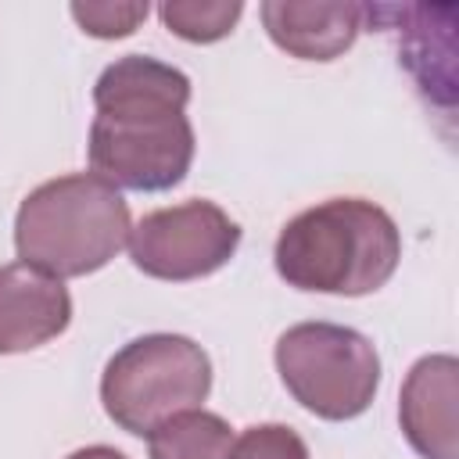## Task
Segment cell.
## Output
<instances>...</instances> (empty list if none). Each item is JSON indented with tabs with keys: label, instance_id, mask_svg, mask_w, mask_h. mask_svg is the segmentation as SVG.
Returning <instances> with one entry per match:
<instances>
[{
	"label": "cell",
	"instance_id": "6da1fadb",
	"mask_svg": "<svg viewBox=\"0 0 459 459\" xmlns=\"http://www.w3.org/2000/svg\"><path fill=\"white\" fill-rule=\"evenodd\" d=\"M190 79L147 54L111 61L93 86L90 169L115 190H172L194 161Z\"/></svg>",
	"mask_w": 459,
	"mask_h": 459
},
{
	"label": "cell",
	"instance_id": "7a4b0ae2",
	"mask_svg": "<svg viewBox=\"0 0 459 459\" xmlns=\"http://www.w3.org/2000/svg\"><path fill=\"white\" fill-rule=\"evenodd\" d=\"M402 258L394 219L366 197H330L298 212L276 237L280 280L312 294L362 298L380 290Z\"/></svg>",
	"mask_w": 459,
	"mask_h": 459
},
{
	"label": "cell",
	"instance_id": "3957f363",
	"mask_svg": "<svg viewBox=\"0 0 459 459\" xmlns=\"http://www.w3.org/2000/svg\"><path fill=\"white\" fill-rule=\"evenodd\" d=\"M126 197L93 172L39 183L14 215L18 258L54 280L104 269L129 240Z\"/></svg>",
	"mask_w": 459,
	"mask_h": 459
},
{
	"label": "cell",
	"instance_id": "277c9868",
	"mask_svg": "<svg viewBox=\"0 0 459 459\" xmlns=\"http://www.w3.org/2000/svg\"><path fill=\"white\" fill-rule=\"evenodd\" d=\"M212 391L208 351L183 333H143L100 373V405L115 427L147 437L165 420L201 409Z\"/></svg>",
	"mask_w": 459,
	"mask_h": 459
},
{
	"label": "cell",
	"instance_id": "5b68a950",
	"mask_svg": "<svg viewBox=\"0 0 459 459\" xmlns=\"http://www.w3.org/2000/svg\"><path fill=\"white\" fill-rule=\"evenodd\" d=\"M276 373L290 398L319 420H355L380 387L373 341L337 323H298L276 341Z\"/></svg>",
	"mask_w": 459,
	"mask_h": 459
},
{
	"label": "cell",
	"instance_id": "8992f818",
	"mask_svg": "<svg viewBox=\"0 0 459 459\" xmlns=\"http://www.w3.org/2000/svg\"><path fill=\"white\" fill-rule=\"evenodd\" d=\"M126 244L143 276L183 283L222 269L240 247V226L215 201H183L147 212Z\"/></svg>",
	"mask_w": 459,
	"mask_h": 459
},
{
	"label": "cell",
	"instance_id": "52a82bcc",
	"mask_svg": "<svg viewBox=\"0 0 459 459\" xmlns=\"http://www.w3.org/2000/svg\"><path fill=\"white\" fill-rule=\"evenodd\" d=\"M398 423L423 459H459V362L455 355H423L402 380Z\"/></svg>",
	"mask_w": 459,
	"mask_h": 459
},
{
	"label": "cell",
	"instance_id": "ba28073f",
	"mask_svg": "<svg viewBox=\"0 0 459 459\" xmlns=\"http://www.w3.org/2000/svg\"><path fill=\"white\" fill-rule=\"evenodd\" d=\"M72 323V294L61 280L11 262L0 265V355L43 348Z\"/></svg>",
	"mask_w": 459,
	"mask_h": 459
},
{
	"label": "cell",
	"instance_id": "9c48e42d",
	"mask_svg": "<svg viewBox=\"0 0 459 459\" xmlns=\"http://www.w3.org/2000/svg\"><path fill=\"white\" fill-rule=\"evenodd\" d=\"M269 39L301 61H333L362 32V4H298V0H265L258 7Z\"/></svg>",
	"mask_w": 459,
	"mask_h": 459
},
{
	"label": "cell",
	"instance_id": "30bf717a",
	"mask_svg": "<svg viewBox=\"0 0 459 459\" xmlns=\"http://www.w3.org/2000/svg\"><path fill=\"white\" fill-rule=\"evenodd\" d=\"M151 459H230L233 430L222 416L190 409L147 434Z\"/></svg>",
	"mask_w": 459,
	"mask_h": 459
},
{
	"label": "cell",
	"instance_id": "8fae6325",
	"mask_svg": "<svg viewBox=\"0 0 459 459\" xmlns=\"http://www.w3.org/2000/svg\"><path fill=\"white\" fill-rule=\"evenodd\" d=\"M161 25L190 43H215L233 32L244 14L240 0H165L158 7Z\"/></svg>",
	"mask_w": 459,
	"mask_h": 459
},
{
	"label": "cell",
	"instance_id": "7c38bea8",
	"mask_svg": "<svg viewBox=\"0 0 459 459\" xmlns=\"http://www.w3.org/2000/svg\"><path fill=\"white\" fill-rule=\"evenodd\" d=\"M68 11L82 32L97 39H122L140 29L151 7L147 0H86V4H72Z\"/></svg>",
	"mask_w": 459,
	"mask_h": 459
},
{
	"label": "cell",
	"instance_id": "4fadbf2b",
	"mask_svg": "<svg viewBox=\"0 0 459 459\" xmlns=\"http://www.w3.org/2000/svg\"><path fill=\"white\" fill-rule=\"evenodd\" d=\"M230 459H312L301 434L287 423H258L233 437Z\"/></svg>",
	"mask_w": 459,
	"mask_h": 459
},
{
	"label": "cell",
	"instance_id": "5bb4252c",
	"mask_svg": "<svg viewBox=\"0 0 459 459\" xmlns=\"http://www.w3.org/2000/svg\"><path fill=\"white\" fill-rule=\"evenodd\" d=\"M68 459H126V455L111 445H86V448H75Z\"/></svg>",
	"mask_w": 459,
	"mask_h": 459
}]
</instances>
